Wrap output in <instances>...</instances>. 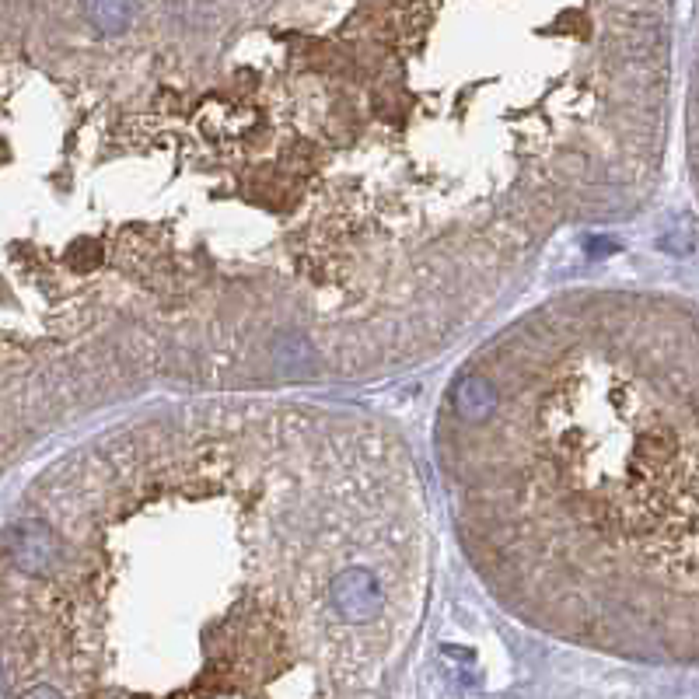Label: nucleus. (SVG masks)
<instances>
[{"mask_svg":"<svg viewBox=\"0 0 699 699\" xmlns=\"http://www.w3.org/2000/svg\"><path fill=\"white\" fill-rule=\"evenodd\" d=\"M427 500L381 423L200 402L56 462L0 532L7 699H385Z\"/></svg>","mask_w":699,"mask_h":699,"instance_id":"f257e3e1","label":"nucleus"},{"mask_svg":"<svg viewBox=\"0 0 699 699\" xmlns=\"http://www.w3.org/2000/svg\"><path fill=\"white\" fill-rule=\"evenodd\" d=\"M699 353L689 301L574 291L455 374L437 462L472 570L591 651L699 654Z\"/></svg>","mask_w":699,"mask_h":699,"instance_id":"f03ea898","label":"nucleus"}]
</instances>
